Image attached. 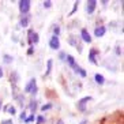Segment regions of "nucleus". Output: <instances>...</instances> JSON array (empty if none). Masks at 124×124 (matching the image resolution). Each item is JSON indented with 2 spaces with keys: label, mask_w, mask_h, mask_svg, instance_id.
<instances>
[{
  "label": "nucleus",
  "mask_w": 124,
  "mask_h": 124,
  "mask_svg": "<svg viewBox=\"0 0 124 124\" xmlns=\"http://www.w3.org/2000/svg\"><path fill=\"white\" fill-rule=\"evenodd\" d=\"M37 90H38V87H37V82L34 78H31V79L27 82V85L25 86V93H29V94H36Z\"/></svg>",
  "instance_id": "f257e3e1"
},
{
  "label": "nucleus",
  "mask_w": 124,
  "mask_h": 124,
  "mask_svg": "<svg viewBox=\"0 0 124 124\" xmlns=\"http://www.w3.org/2000/svg\"><path fill=\"white\" fill-rule=\"evenodd\" d=\"M30 7H31V1L30 0H21L19 1V11L22 12V14L27 15Z\"/></svg>",
  "instance_id": "f03ea898"
},
{
  "label": "nucleus",
  "mask_w": 124,
  "mask_h": 124,
  "mask_svg": "<svg viewBox=\"0 0 124 124\" xmlns=\"http://www.w3.org/2000/svg\"><path fill=\"white\" fill-rule=\"evenodd\" d=\"M38 34L34 31V30H31L30 29L29 31H27V41H29V44H30V46H33V45H36L37 42H38Z\"/></svg>",
  "instance_id": "7ed1b4c3"
},
{
  "label": "nucleus",
  "mask_w": 124,
  "mask_h": 124,
  "mask_svg": "<svg viewBox=\"0 0 124 124\" xmlns=\"http://www.w3.org/2000/svg\"><path fill=\"white\" fill-rule=\"evenodd\" d=\"M91 100H93V98H91L90 95H87V97H83L82 100H79V101L77 102V108L80 110V112H85V110H86V106H87V102L91 101Z\"/></svg>",
  "instance_id": "20e7f679"
},
{
  "label": "nucleus",
  "mask_w": 124,
  "mask_h": 124,
  "mask_svg": "<svg viewBox=\"0 0 124 124\" xmlns=\"http://www.w3.org/2000/svg\"><path fill=\"white\" fill-rule=\"evenodd\" d=\"M98 55H100V52L97 51V49H91V51L89 52V62H90L91 64H98V62H97Z\"/></svg>",
  "instance_id": "39448f33"
},
{
  "label": "nucleus",
  "mask_w": 124,
  "mask_h": 124,
  "mask_svg": "<svg viewBox=\"0 0 124 124\" xmlns=\"http://www.w3.org/2000/svg\"><path fill=\"white\" fill-rule=\"evenodd\" d=\"M97 4H98V1H95V0H89L87 3H86V12H87V14H93L95 7H97Z\"/></svg>",
  "instance_id": "423d86ee"
},
{
  "label": "nucleus",
  "mask_w": 124,
  "mask_h": 124,
  "mask_svg": "<svg viewBox=\"0 0 124 124\" xmlns=\"http://www.w3.org/2000/svg\"><path fill=\"white\" fill-rule=\"evenodd\" d=\"M49 46H51L52 49L57 51L59 48H60V41H59V37H55V36L51 37V40H49Z\"/></svg>",
  "instance_id": "0eeeda50"
},
{
  "label": "nucleus",
  "mask_w": 124,
  "mask_h": 124,
  "mask_svg": "<svg viewBox=\"0 0 124 124\" xmlns=\"http://www.w3.org/2000/svg\"><path fill=\"white\" fill-rule=\"evenodd\" d=\"M80 38H82L83 42H87V44H90V42H91V37H90V34H89V31L86 29L80 30Z\"/></svg>",
  "instance_id": "6e6552de"
},
{
  "label": "nucleus",
  "mask_w": 124,
  "mask_h": 124,
  "mask_svg": "<svg viewBox=\"0 0 124 124\" xmlns=\"http://www.w3.org/2000/svg\"><path fill=\"white\" fill-rule=\"evenodd\" d=\"M106 33V29H105V26H98V27H95L94 29V36L95 37H104V34Z\"/></svg>",
  "instance_id": "1a4fd4ad"
},
{
  "label": "nucleus",
  "mask_w": 124,
  "mask_h": 124,
  "mask_svg": "<svg viewBox=\"0 0 124 124\" xmlns=\"http://www.w3.org/2000/svg\"><path fill=\"white\" fill-rule=\"evenodd\" d=\"M68 42L72 45V46H75V48L78 46V51L82 52V46H80V44L78 42V40H77V37H75V36H71V37H70V38H68Z\"/></svg>",
  "instance_id": "9d476101"
},
{
  "label": "nucleus",
  "mask_w": 124,
  "mask_h": 124,
  "mask_svg": "<svg viewBox=\"0 0 124 124\" xmlns=\"http://www.w3.org/2000/svg\"><path fill=\"white\" fill-rule=\"evenodd\" d=\"M30 23V16L29 15H23L22 18H21V21H19V26L21 27H27Z\"/></svg>",
  "instance_id": "9b49d317"
},
{
  "label": "nucleus",
  "mask_w": 124,
  "mask_h": 124,
  "mask_svg": "<svg viewBox=\"0 0 124 124\" xmlns=\"http://www.w3.org/2000/svg\"><path fill=\"white\" fill-rule=\"evenodd\" d=\"M72 68H74V71H75L77 74H79V75H80L82 78H86V77H87V72H86V71H85V70L82 68V67L78 66V64H75V66H74Z\"/></svg>",
  "instance_id": "f8f14e48"
},
{
  "label": "nucleus",
  "mask_w": 124,
  "mask_h": 124,
  "mask_svg": "<svg viewBox=\"0 0 124 124\" xmlns=\"http://www.w3.org/2000/svg\"><path fill=\"white\" fill-rule=\"evenodd\" d=\"M94 80H95V83H97V85H104V83H105V78L102 77L101 74H95V75H94Z\"/></svg>",
  "instance_id": "ddd939ff"
},
{
  "label": "nucleus",
  "mask_w": 124,
  "mask_h": 124,
  "mask_svg": "<svg viewBox=\"0 0 124 124\" xmlns=\"http://www.w3.org/2000/svg\"><path fill=\"white\" fill-rule=\"evenodd\" d=\"M66 60H67V63L70 64V67H74L75 64H77V62H75V59H74L71 55H67V56H66Z\"/></svg>",
  "instance_id": "4468645a"
},
{
  "label": "nucleus",
  "mask_w": 124,
  "mask_h": 124,
  "mask_svg": "<svg viewBox=\"0 0 124 124\" xmlns=\"http://www.w3.org/2000/svg\"><path fill=\"white\" fill-rule=\"evenodd\" d=\"M52 64H53V62L49 59V60L46 62V72H45V77H48V75L51 74V71H52Z\"/></svg>",
  "instance_id": "2eb2a0df"
},
{
  "label": "nucleus",
  "mask_w": 124,
  "mask_h": 124,
  "mask_svg": "<svg viewBox=\"0 0 124 124\" xmlns=\"http://www.w3.org/2000/svg\"><path fill=\"white\" fill-rule=\"evenodd\" d=\"M29 108H30V110H31V115H34L36 113V110H37V101H30V105H29Z\"/></svg>",
  "instance_id": "dca6fc26"
},
{
  "label": "nucleus",
  "mask_w": 124,
  "mask_h": 124,
  "mask_svg": "<svg viewBox=\"0 0 124 124\" xmlns=\"http://www.w3.org/2000/svg\"><path fill=\"white\" fill-rule=\"evenodd\" d=\"M18 79H19V75L16 72H11V74H10V80H11L12 83H16Z\"/></svg>",
  "instance_id": "f3484780"
},
{
  "label": "nucleus",
  "mask_w": 124,
  "mask_h": 124,
  "mask_svg": "<svg viewBox=\"0 0 124 124\" xmlns=\"http://www.w3.org/2000/svg\"><path fill=\"white\" fill-rule=\"evenodd\" d=\"M3 62L6 63V64H11V63H12V56L4 55V56H3Z\"/></svg>",
  "instance_id": "a211bd4d"
},
{
  "label": "nucleus",
  "mask_w": 124,
  "mask_h": 124,
  "mask_svg": "<svg viewBox=\"0 0 124 124\" xmlns=\"http://www.w3.org/2000/svg\"><path fill=\"white\" fill-rule=\"evenodd\" d=\"M59 34H60V26H59V25H55V26H53V36H55V37H59Z\"/></svg>",
  "instance_id": "6ab92c4d"
},
{
  "label": "nucleus",
  "mask_w": 124,
  "mask_h": 124,
  "mask_svg": "<svg viewBox=\"0 0 124 124\" xmlns=\"http://www.w3.org/2000/svg\"><path fill=\"white\" fill-rule=\"evenodd\" d=\"M6 110H7L10 115H15V106H12V105H8Z\"/></svg>",
  "instance_id": "aec40b11"
},
{
  "label": "nucleus",
  "mask_w": 124,
  "mask_h": 124,
  "mask_svg": "<svg viewBox=\"0 0 124 124\" xmlns=\"http://www.w3.org/2000/svg\"><path fill=\"white\" fill-rule=\"evenodd\" d=\"M36 120V116L34 115H30V116H27L25 119V123H31V121H34Z\"/></svg>",
  "instance_id": "412c9836"
},
{
  "label": "nucleus",
  "mask_w": 124,
  "mask_h": 124,
  "mask_svg": "<svg viewBox=\"0 0 124 124\" xmlns=\"http://www.w3.org/2000/svg\"><path fill=\"white\" fill-rule=\"evenodd\" d=\"M42 6H44L45 8H51L52 7V1L51 0H45V1H42Z\"/></svg>",
  "instance_id": "4be33fe9"
},
{
  "label": "nucleus",
  "mask_w": 124,
  "mask_h": 124,
  "mask_svg": "<svg viewBox=\"0 0 124 124\" xmlns=\"http://www.w3.org/2000/svg\"><path fill=\"white\" fill-rule=\"evenodd\" d=\"M78 4H79V1H75V3H74V8H72V11L70 12V16H71V15H74V12L78 10Z\"/></svg>",
  "instance_id": "5701e85b"
},
{
  "label": "nucleus",
  "mask_w": 124,
  "mask_h": 124,
  "mask_svg": "<svg viewBox=\"0 0 124 124\" xmlns=\"http://www.w3.org/2000/svg\"><path fill=\"white\" fill-rule=\"evenodd\" d=\"M52 108V104H46V105H42L41 106V110L44 112V110H48V109H51Z\"/></svg>",
  "instance_id": "b1692460"
},
{
  "label": "nucleus",
  "mask_w": 124,
  "mask_h": 124,
  "mask_svg": "<svg viewBox=\"0 0 124 124\" xmlns=\"http://www.w3.org/2000/svg\"><path fill=\"white\" fill-rule=\"evenodd\" d=\"M45 123V117L44 116H38L37 117V124H42Z\"/></svg>",
  "instance_id": "393cba45"
},
{
  "label": "nucleus",
  "mask_w": 124,
  "mask_h": 124,
  "mask_svg": "<svg viewBox=\"0 0 124 124\" xmlns=\"http://www.w3.org/2000/svg\"><path fill=\"white\" fill-rule=\"evenodd\" d=\"M66 53H64V52H60V53H59V57H60V60H66Z\"/></svg>",
  "instance_id": "a878e982"
},
{
  "label": "nucleus",
  "mask_w": 124,
  "mask_h": 124,
  "mask_svg": "<svg viewBox=\"0 0 124 124\" xmlns=\"http://www.w3.org/2000/svg\"><path fill=\"white\" fill-rule=\"evenodd\" d=\"M1 124H14V123H12L11 119H8V120H3V121H1Z\"/></svg>",
  "instance_id": "bb28decb"
},
{
  "label": "nucleus",
  "mask_w": 124,
  "mask_h": 124,
  "mask_svg": "<svg viewBox=\"0 0 124 124\" xmlns=\"http://www.w3.org/2000/svg\"><path fill=\"white\" fill-rule=\"evenodd\" d=\"M26 117H27V116H26V112H22V115L19 116V119H21V120H23V121H25V119H26Z\"/></svg>",
  "instance_id": "cd10ccee"
},
{
  "label": "nucleus",
  "mask_w": 124,
  "mask_h": 124,
  "mask_svg": "<svg viewBox=\"0 0 124 124\" xmlns=\"http://www.w3.org/2000/svg\"><path fill=\"white\" fill-rule=\"evenodd\" d=\"M34 53V48L33 46H30L29 48V51H27V55H33Z\"/></svg>",
  "instance_id": "c85d7f7f"
},
{
  "label": "nucleus",
  "mask_w": 124,
  "mask_h": 124,
  "mask_svg": "<svg viewBox=\"0 0 124 124\" xmlns=\"http://www.w3.org/2000/svg\"><path fill=\"white\" fill-rule=\"evenodd\" d=\"M116 53L119 56H121V49H119V46H117V49H116Z\"/></svg>",
  "instance_id": "c756f323"
},
{
  "label": "nucleus",
  "mask_w": 124,
  "mask_h": 124,
  "mask_svg": "<svg viewBox=\"0 0 124 124\" xmlns=\"http://www.w3.org/2000/svg\"><path fill=\"white\" fill-rule=\"evenodd\" d=\"M55 124H64V121H63V120H62V119H59V120H57V121H56V123H55Z\"/></svg>",
  "instance_id": "7c9ffc66"
},
{
  "label": "nucleus",
  "mask_w": 124,
  "mask_h": 124,
  "mask_svg": "<svg viewBox=\"0 0 124 124\" xmlns=\"http://www.w3.org/2000/svg\"><path fill=\"white\" fill-rule=\"evenodd\" d=\"M79 124H89V121H87V120H82Z\"/></svg>",
  "instance_id": "2f4dec72"
},
{
  "label": "nucleus",
  "mask_w": 124,
  "mask_h": 124,
  "mask_svg": "<svg viewBox=\"0 0 124 124\" xmlns=\"http://www.w3.org/2000/svg\"><path fill=\"white\" fill-rule=\"evenodd\" d=\"M3 77V68H0V78Z\"/></svg>",
  "instance_id": "473e14b6"
},
{
  "label": "nucleus",
  "mask_w": 124,
  "mask_h": 124,
  "mask_svg": "<svg viewBox=\"0 0 124 124\" xmlns=\"http://www.w3.org/2000/svg\"><path fill=\"white\" fill-rule=\"evenodd\" d=\"M0 108H1V100H0Z\"/></svg>",
  "instance_id": "72a5a7b5"
}]
</instances>
